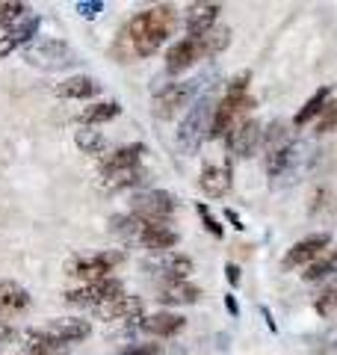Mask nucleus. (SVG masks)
<instances>
[{
    "instance_id": "obj_25",
    "label": "nucleus",
    "mask_w": 337,
    "mask_h": 355,
    "mask_svg": "<svg viewBox=\"0 0 337 355\" xmlns=\"http://www.w3.org/2000/svg\"><path fill=\"white\" fill-rule=\"evenodd\" d=\"M148 181V172L142 169V166H137V169H125V172H116V175H107L104 181V190H130V187H139V184H145Z\"/></svg>"
},
{
    "instance_id": "obj_6",
    "label": "nucleus",
    "mask_w": 337,
    "mask_h": 355,
    "mask_svg": "<svg viewBox=\"0 0 337 355\" xmlns=\"http://www.w3.org/2000/svg\"><path fill=\"white\" fill-rule=\"evenodd\" d=\"M252 107H254V98H252V95H225L222 101L216 104V116H213V130H210V137L228 139L240 125H245V121H249Z\"/></svg>"
},
{
    "instance_id": "obj_14",
    "label": "nucleus",
    "mask_w": 337,
    "mask_h": 355,
    "mask_svg": "<svg viewBox=\"0 0 337 355\" xmlns=\"http://www.w3.org/2000/svg\"><path fill=\"white\" fill-rule=\"evenodd\" d=\"M222 12L219 3H193L184 15V30H187V39H201L205 33H210L216 27V18Z\"/></svg>"
},
{
    "instance_id": "obj_37",
    "label": "nucleus",
    "mask_w": 337,
    "mask_h": 355,
    "mask_svg": "<svg viewBox=\"0 0 337 355\" xmlns=\"http://www.w3.org/2000/svg\"><path fill=\"white\" fill-rule=\"evenodd\" d=\"M225 279L231 282V287L240 284V266L237 263H225Z\"/></svg>"
},
{
    "instance_id": "obj_35",
    "label": "nucleus",
    "mask_w": 337,
    "mask_h": 355,
    "mask_svg": "<svg viewBox=\"0 0 337 355\" xmlns=\"http://www.w3.org/2000/svg\"><path fill=\"white\" fill-rule=\"evenodd\" d=\"M101 12H104V0H80V3H77V15L80 18H98Z\"/></svg>"
},
{
    "instance_id": "obj_17",
    "label": "nucleus",
    "mask_w": 337,
    "mask_h": 355,
    "mask_svg": "<svg viewBox=\"0 0 337 355\" xmlns=\"http://www.w3.org/2000/svg\"><path fill=\"white\" fill-rule=\"evenodd\" d=\"M42 27V18L39 15H30L24 18L21 24L9 27V30H0V57H6V53H12L15 48H21V44H30L33 36L39 33Z\"/></svg>"
},
{
    "instance_id": "obj_26",
    "label": "nucleus",
    "mask_w": 337,
    "mask_h": 355,
    "mask_svg": "<svg viewBox=\"0 0 337 355\" xmlns=\"http://www.w3.org/2000/svg\"><path fill=\"white\" fill-rule=\"evenodd\" d=\"M121 113V104L119 101H101V104H92L86 107L80 113V121L86 128H95V125H104V121H112Z\"/></svg>"
},
{
    "instance_id": "obj_2",
    "label": "nucleus",
    "mask_w": 337,
    "mask_h": 355,
    "mask_svg": "<svg viewBox=\"0 0 337 355\" xmlns=\"http://www.w3.org/2000/svg\"><path fill=\"white\" fill-rule=\"evenodd\" d=\"M231 44V30L228 27H213L201 39H181L175 42L166 53V71L168 74H181L187 69H193L198 60L216 57Z\"/></svg>"
},
{
    "instance_id": "obj_36",
    "label": "nucleus",
    "mask_w": 337,
    "mask_h": 355,
    "mask_svg": "<svg viewBox=\"0 0 337 355\" xmlns=\"http://www.w3.org/2000/svg\"><path fill=\"white\" fill-rule=\"evenodd\" d=\"M121 355H160V343H133L121 349Z\"/></svg>"
},
{
    "instance_id": "obj_38",
    "label": "nucleus",
    "mask_w": 337,
    "mask_h": 355,
    "mask_svg": "<svg viewBox=\"0 0 337 355\" xmlns=\"http://www.w3.org/2000/svg\"><path fill=\"white\" fill-rule=\"evenodd\" d=\"M225 308H228L231 317H240V302H237V296L234 293H225Z\"/></svg>"
},
{
    "instance_id": "obj_8",
    "label": "nucleus",
    "mask_w": 337,
    "mask_h": 355,
    "mask_svg": "<svg viewBox=\"0 0 337 355\" xmlns=\"http://www.w3.org/2000/svg\"><path fill=\"white\" fill-rule=\"evenodd\" d=\"M329 249H331V234L329 231H317V234H308V237H302L299 243H293V246L287 249L281 266H284L287 272L290 270H302V266L308 270V266L317 263Z\"/></svg>"
},
{
    "instance_id": "obj_27",
    "label": "nucleus",
    "mask_w": 337,
    "mask_h": 355,
    "mask_svg": "<svg viewBox=\"0 0 337 355\" xmlns=\"http://www.w3.org/2000/svg\"><path fill=\"white\" fill-rule=\"evenodd\" d=\"M0 308L24 311V308H30V293L15 282H0Z\"/></svg>"
},
{
    "instance_id": "obj_9",
    "label": "nucleus",
    "mask_w": 337,
    "mask_h": 355,
    "mask_svg": "<svg viewBox=\"0 0 337 355\" xmlns=\"http://www.w3.org/2000/svg\"><path fill=\"white\" fill-rule=\"evenodd\" d=\"M119 296H125V287H121L119 279H101V282H89V284L74 287V291H65V302L101 308V305H107Z\"/></svg>"
},
{
    "instance_id": "obj_18",
    "label": "nucleus",
    "mask_w": 337,
    "mask_h": 355,
    "mask_svg": "<svg viewBox=\"0 0 337 355\" xmlns=\"http://www.w3.org/2000/svg\"><path fill=\"white\" fill-rule=\"evenodd\" d=\"M142 308H145V302L139 296H119V299H112V302L95 308V317L107 320V323L110 320H139Z\"/></svg>"
},
{
    "instance_id": "obj_10",
    "label": "nucleus",
    "mask_w": 337,
    "mask_h": 355,
    "mask_svg": "<svg viewBox=\"0 0 337 355\" xmlns=\"http://www.w3.org/2000/svg\"><path fill=\"white\" fill-rule=\"evenodd\" d=\"M145 270L154 272L163 284L187 282L193 275V258L184 252H163V254H154L151 261H145Z\"/></svg>"
},
{
    "instance_id": "obj_29",
    "label": "nucleus",
    "mask_w": 337,
    "mask_h": 355,
    "mask_svg": "<svg viewBox=\"0 0 337 355\" xmlns=\"http://www.w3.org/2000/svg\"><path fill=\"white\" fill-rule=\"evenodd\" d=\"M302 275H305V282H322V279H331V275H337V246H331L317 263H311Z\"/></svg>"
},
{
    "instance_id": "obj_12",
    "label": "nucleus",
    "mask_w": 337,
    "mask_h": 355,
    "mask_svg": "<svg viewBox=\"0 0 337 355\" xmlns=\"http://www.w3.org/2000/svg\"><path fill=\"white\" fill-rule=\"evenodd\" d=\"M225 142H228V148H231L234 157H240V160L252 157V154L263 146V125L257 119H249L245 125H240L237 130H234Z\"/></svg>"
},
{
    "instance_id": "obj_32",
    "label": "nucleus",
    "mask_w": 337,
    "mask_h": 355,
    "mask_svg": "<svg viewBox=\"0 0 337 355\" xmlns=\"http://www.w3.org/2000/svg\"><path fill=\"white\" fill-rule=\"evenodd\" d=\"M317 133H331V130H337V98H331L329 104H325V110L320 113V119H317Z\"/></svg>"
},
{
    "instance_id": "obj_7",
    "label": "nucleus",
    "mask_w": 337,
    "mask_h": 355,
    "mask_svg": "<svg viewBox=\"0 0 337 355\" xmlns=\"http://www.w3.org/2000/svg\"><path fill=\"white\" fill-rule=\"evenodd\" d=\"M175 210H178V198L166 190H145L133 196L130 202V214L139 216L142 222H154V225H168Z\"/></svg>"
},
{
    "instance_id": "obj_3",
    "label": "nucleus",
    "mask_w": 337,
    "mask_h": 355,
    "mask_svg": "<svg viewBox=\"0 0 337 355\" xmlns=\"http://www.w3.org/2000/svg\"><path fill=\"white\" fill-rule=\"evenodd\" d=\"M213 116H216V101L213 98H198V101L187 110V116L181 119V128H178V146L187 157L198 154L205 137H210L213 130Z\"/></svg>"
},
{
    "instance_id": "obj_1",
    "label": "nucleus",
    "mask_w": 337,
    "mask_h": 355,
    "mask_svg": "<svg viewBox=\"0 0 337 355\" xmlns=\"http://www.w3.org/2000/svg\"><path fill=\"white\" fill-rule=\"evenodd\" d=\"M175 30H178V9L168 3L151 6L139 15H133L128 24L119 30L110 53H112V60H119V62L148 60L163 48V42L172 36Z\"/></svg>"
},
{
    "instance_id": "obj_28",
    "label": "nucleus",
    "mask_w": 337,
    "mask_h": 355,
    "mask_svg": "<svg viewBox=\"0 0 337 355\" xmlns=\"http://www.w3.org/2000/svg\"><path fill=\"white\" fill-rule=\"evenodd\" d=\"M74 142H77V148H80L83 154H92V157H104L107 154V137L101 130H92V128L77 130Z\"/></svg>"
},
{
    "instance_id": "obj_31",
    "label": "nucleus",
    "mask_w": 337,
    "mask_h": 355,
    "mask_svg": "<svg viewBox=\"0 0 337 355\" xmlns=\"http://www.w3.org/2000/svg\"><path fill=\"white\" fill-rule=\"evenodd\" d=\"M313 308H317L320 317H334V314H337V282L329 284V287H325V291L317 296Z\"/></svg>"
},
{
    "instance_id": "obj_30",
    "label": "nucleus",
    "mask_w": 337,
    "mask_h": 355,
    "mask_svg": "<svg viewBox=\"0 0 337 355\" xmlns=\"http://www.w3.org/2000/svg\"><path fill=\"white\" fill-rule=\"evenodd\" d=\"M311 355H337V326L325 329L322 335L313 338V343H311Z\"/></svg>"
},
{
    "instance_id": "obj_15",
    "label": "nucleus",
    "mask_w": 337,
    "mask_h": 355,
    "mask_svg": "<svg viewBox=\"0 0 337 355\" xmlns=\"http://www.w3.org/2000/svg\"><path fill=\"white\" fill-rule=\"evenodd\" d=\"M148 151L142 142H130V146H121L116 151H110L104 160H101V178L107 175H116V172H125V169H137L142 163V154Z\"/></svg>"
},
{
    "instance_id": "obj_23",
    "label": "nucleus",
    "mask_w": 337,
    "mask_h": 355,
    "mask_svg": "<svg viewBox=\"0 0 337 355\" xmlns=\"http://www.w3.org/2000/svg\"><path fill=\"white\" fill-rule=\"evenodd\" d=\"M331 101V89L329 86H322V89H317L308 101H305V107L296 113V119H293V128H305V125H311L313 119H320V113L325 110V104Z\"/></svg>"
},
{
    "instance_id": "obj_24",
    "label": "nucleus",
    "mask_w": 337,
    "mask_h": 355,
    "mask_svg": "<svg viewBox=\"0 0 337 355\" xmlns=\"http://www.w3.org/2000/svg\"><path fill=\"white\" fill-rule=\"evenodd\" d=\"M110 231L116 237L128 240V243H139L142 231H145V222L139 216H133V214H119V216L110 219Z\"/></svg>"
},
{
    "instance_id": "obj_5",
    "label": "nucleus",
    "mask_w": 337,
    "mask_h": 355,
    "mask_svg": "<svg viewBox=\"0 0 337 355\" xmlns=\"http://www.w3.org/2000/svg\"><path fill=\"white\" fill-rule=\"evenodd\" d=\"M201 83H205V74L198 77H189V80H175V83H163L160 89H154V104H151V113L157 119H175L181 110L193 101L198 95Z\"/></svg>"
},
{
    "instance_id": "obj_20",
    "label": "nucleus",
    "mask_w": 337,
    "mask_h": 355,
    "mask_svg": "<svg viewBox=\"0 0 337 355\" xmlns=\"http://www.w3.org/2000/svg\"><path fill=\"white\" fill-rule=\"evenodd\" d=\"M198 187L205 190V196L210 198H222L225 193L231 190V166H205L198 178Z\"/></svg>"
},
{
    "instance_id": "obj_22",
    "label": "nucleus",
    "mask_w": 337,
    "mask_h": 355,
    "mask_svg": "<svg viewBox=\"0 0 337 355\" xmlns=\"http://www.w3.org/2000/svg\"><path fill=\"white\" fill-rule=\"evenodd\" d=\"M157 299H160L163 305H196L201 299V291L189 282H175V284H163Z\"/></svg>"
},
{
    "instance_id": "obj_11",
    "label": "nucleus",
    "mask_w": 337,
    "mask_h": 355,
    "mask_svg": "<svg viewBox=\"0 0 337 355\" xmlns=\"http://www.w3.org/2000/svg\"><path fill=\"white\" fill-rule=\"evenodd\" d=\"M121 263V252H98V254H89V258H80L69 266V275L74 279H83V284L89 282H101V279H110V272Z\"/></svg>"
},
{
    "instance_id": "obj_13",
    "label": "nucleus",
    "mask_w": 337,
    "mask_h": 355,
    "mask_svg": "<svg viewBox=\"0 0 337 355\" xmlns=\"http://www.w3.org/2000/svg\"><path fill=\"white\" fill-rule=\"evenodd\" d=\"M42 331L51 340L60 343V347H65V343H77V340L89 338L92 323H89V320H80V317H60V320H51L48 326H42Z\"/></svg>"
},
{
    "instance_id": "obj_19",
    "label": "nucleus",
    "mask_w": 337,
    "mask_h": 355,
    "mask_svg": "<svg viewBox=\"0 0 337 355\" xmlns=\"http://www.w3.org/2000/svg\"><path fill=\"white\" fill-rule=\"evenodd\" d=\"M139 246H145L154 254H163V252H172L178 246V231L168 228V225H154V222H145V231L139 237Z\"/></svg>"
},
{
    "instance_id": "obj_34",
    "label": "nucleus",
    "mask_w": 337,
    "mask_h": 355,
    "mask_svg": "<svg viewBox=\"0 0 337 355\" xmlns=\"http://www.w3.org/2000/svg\"><path fill=\"white\" fill-rule=\"evenodd\" d=\"M249 83H252V71H237L228 80V89L225 95H249Z\"/></svg>"
},
{
    "instance_id": "obj_33",
    "label": "nucleus",
    "mask_w": 337,
    "mask_h": 355,
    "mask_svg": "<svg viewBox=\"0 0 337 355\" xmlns=\"http://www.w3.org/2000/svg\"><path fill=\"white\" fill-rule=\"evenodd\" d=\"M196 210H198V216H201V222H205V228H207V231H210V234H213V237H216V240H222V237H225V228L219 225V219H216V216H213V214H210V207H207L205 202H198V205H196Z\"/></svg>"
},
{
    "instance_id": "obj_40",
    "label": "nucleus",
    "mask_w": 337,
    "mask_h": 355,
    "mask_svg": "<svg viewBox=\"0 0 337 355\" xmlns=\"http://www.w3.org/2000/svg\"><path fill=\"white\" fill-rule=\"evenodd\" d=\"M225 216H228V219L234 222V228H243V222H240V216L234 214V210H225Z\"/></svg>"
},
{
    "instance_id": "obj_39",
    "label": "nucleus",
    "mask_w": 337,
    "mask_h": 355,
    "mask_svg": "<svg viewBox=\"0 0 337 355\" xmlns=\"http://www.w3.org/2000/svg\"><path fill=\"white\" fill-rule=\"evenodd\" d=\"M261 314H263V320H266V329H269V331H278V326H275L273 314H269V308H261Z\"/></svg>"
},
{
    "instance_id": "obj_21",
    "label": "nucleus",
    "mask_w": 337,
    "mask_h": 355,
    "mask_svg": "<svg viewBox=\"0 0 337 355\" xmlns=\"http://www.w3.org/2000/svg\"><path fill=\"white\" fill-rule=\"evenodd\" d=\"M101 92V83L89 74H74V77H65V80L56 86V95L60 98H71V101H86Z\"/></svg>"
},
{
    "instance_id": "obj_16",
    "label": "nucleus",
    "mask_w": 337,
    "mask_h": 355,
    "mask_svg": "<svg viewBox=\"0 0 337 355\" xmlns=\"http://www.w3.org/2000/svg\"><path fill=\"white\" fill-rule=\"evenodd\" d=\"M187 326V320L175 311H157V314H148V317H139V331L151 338H175L178 331Z\"/></svg>"
},
{
    "instance_id": "obj_4",
    "label": "nucleus",
    "mask_w": 337,
    "mask_h": 355,
    "mask_svg": "<svg viewBox=\"0 0 337 355\" xmlns=\"http://www.w3.org/2000/svg\"><path fill=\"white\" fill-rule=\"evenodd\" d=\"M24 60L42 71H62V69H74L80 62L77 51L62 39H33L24 48Z\"/></svg>"
}]
</instances>
